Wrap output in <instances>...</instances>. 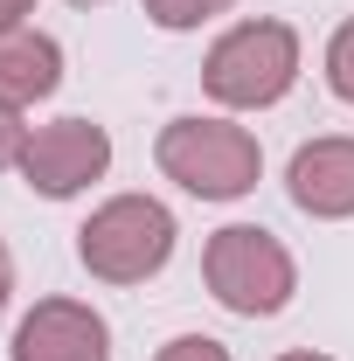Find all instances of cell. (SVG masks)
<instances>
[{"mask_svg":"<svg viewBox=\"0 0 354 361\" xmlns=\"http://www.w3.org/2000/svg\"><path fill=\"white\" fill-rule=\"evenodd\" d=\"M153 167L195 202H243L264 180V146H257L250 126H236L222 111H188V118L160 126Z\"/></svg>","mask_w":354,"mask_h":361,"instance_id":"1","label":"cell"},{"mask_svg":"<svg viewBox=\"0 0 354 361\" xmlns=\"http://www.w3.org/2000/svg\"><path fill=\"white\" fill-rule=\"evenodd\" d=\"M299 70H306L299 28L257 14V21H236V28H222L216 42H209V56H202V90L216 97L222 111H271V104L292 97Z\"/></svg>","mask_w":354,"mask_h":361,"instance_id":"2","label":"cell"},{"mask_svg":"<svg viewBox=\"0 0 354 361\" xmlns=\"http://www.w3.org/2000/svg\"><path fill=\"white\" fill-rule=\"evenodd\" d=\"M202 285L222 313L236 319H278L299 299V264L264 223H222L202 243Z\"/></svg>","mask_w":354,"mask_h":361,"instance_id":"3","label":"cell"},{"mask_svg":"<svg viewBox=\"0 0 354 361\" xmlns=\"http://www.w3.org/2000/svg\"><path fill=\"white\" fill-rule=\"evenodd\" d=\"M174 236L181 229H174V209L167 202H153V195H111L77 229V264L97 285H146V278L167 271Z\"/></svg>","mask_w":354,"mask_h":361,"instance_id":"4","label":"cell"},{"mask_svg":"<svg viewBox=\"0 0 354 361\" xmlns=\"http://www.w3.org/2000/svg\"><path fill=\"white\" fill-rule=\"evenodd\" d=\"M14 174L28 180L42 202H70L84 195L90 180L111 174V133L97 118H49V126H28V146H21V167Z\"/></svg>","mask_w":354,"mask_h":361,"instance_id":"5","label":"cell"},{"mask_svg":"<svg viewBox=\"0 0 354 361\" xmlns=\"http://www.w3.org/2000/svg\"><path fill=\"white\" fill-rule=\"evenodd\" d=\"M7 361H111V326L90 299H35L7 341Z\"/></svg>","mask_w":354,"mask_h":361,"instance_id":"6","label":"cell"},{"mask_svg":"<svg viewBox=\"0 0 354 361\" xmlns=\"http://www.w3.org/2000/svg\"><path fill=\"white\" fill-rule=\"evenodd\" d=\"M285 195L312 223H348L354 216V133L306 139L285 167Z\"/></svg>","mask_w":354,"mask_h":361,"instance_id":"7","label":"cell"},{"mask_svg":"<svg viewBox=\"0 0 354 361\" xmlns=\"http://www.w3.org/2000/svg\"><path fill=\"white\" fill-rule=\"evenodd\" d=\"M63 90V42L42 35L35 21L28 28H7L0 35V104H14V111H28V104H42Z\"/></svg>","mask_w":354,"mask_h":361,"instance_id":"8","label":"cell"},{"mask_svg":"<svg viewBox=\"0 0 354 361\" xmlns=\"http://www.w3.org/2000/svg\"><path fill=\"white\" fill-rule=\"evenodd\" d=\"M139 7H146L153 28H167V35H195V28H209L216 14H229L236 0H139Z\"/></svg>","mask_w":354,"mask_h":361,"instance_id":"9","label":"cell"},{"mask_svg":"<svg viewBox=\"0 0 354 361\" xmlns=\"http://www.w3.org/2000/svg\"><path fill=\"white\" fill-rule=\"evenodd\" d=\"M319 70H326V90L341 97V104H354V14L326 35V56H319Z\"/></svg>","mask_w":354,"mask_h":361,"instance_id":"10","label":"cell"},{"mask_svg":"<svg viewBox=\"0 0 354 361\" xmlns=\"http://www.w3.org/2000/svg\"><path fill=\"white\" fill-rule=\"evenodd\" d=\"M153 361H229V348H222L216 334H174Z\"/></svg>","mask_w":354,"mask_h":361,"instance_id":"11","label":"cell"},{"mask_svg":"<svg viewBox=\"0 0 354 361\" xmlns=\"http://www.w3.org/2000/svg\"><path fill=\"white\" fill-rule=\"evenodd\" d=\"M21 146H28L21 111H14V104H0V174H7V167H21Z\"/></svg>","mask_w":354,"mask_h":361,"instance_id":"12","label":"cell"},{"mask_svg":"<svg viewBox=\"0 0 354 361\" xmlns=\"http://www.w3.org/2000/svg\"><path fill=\"white\" fill-rule=\"evenodd\" d=\"M28 14H35V0H0V35L7 28H28Z\"/></svg>","mask_w":354,"mask_h":361,"instance_id":"13","label":"cell"},{"mask_svg":"<svg viewBox=\"0 0 354 361\" xmlns=\"http://www.w3.org/2000/svg\"><path fill=\"white\" fill-rule=\"evenodd\" d=\"M7 299H14V257H7V243H0V313H7Z\"/></svg>","mask_w":354,"mask_h":361,"instance_id":"14","label":"cell"},{"mask_svg":"<svg viewBox=\"0 0 354 361\" xmlns=\"http://www.w3.org/2000/svg\"><path fill=\"white\" fill-rule=\"evenodd\" d=\"M278 361H334V355H319V348H292V355H278Z\"/></svg>","mask_w":354,"mask_h":361,"instance_id":"15","label":"cell"},{"mask_svg":"<svg viewBox=\"0 0 354 361\" xmlns=\"http://www.w3.org/2000/svg\"><path fill=\"white\" fill-rule=\"evenodd\" d=\"M70 7H104V0H70Z\"/></svg>","mask_w":354,"mask_h":361,"instance_id":"16","label":"cell"}]
</instances>
